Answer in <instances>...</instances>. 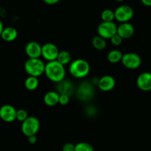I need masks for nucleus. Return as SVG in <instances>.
<instances>
[{
	"label": "nucleus",
	"instance_id": "1",
	"mask_svg": "<svg viewBox=\"0 0 151 151\" xmlns=\"http://www.w3.org/2000/svg\"><path fill=\"white\" fill-rule=\"evenodd\" d=\"M45 74L49 80L59 83L65 79L66 70L65 66L59 63L57 60L52 61L45 64Z\"/></svg>",
	"mask_w": 151,
	"mask_h": 151
},
{
	"label": "nucleus",
	"instance_id": "2",
	"mask_svg": "<svg viewBox=\"0 0 151 151\" xmlns=\"http://www.w3.org/2000/svg\"><path fill=\"white\" fill-rule=\"evenodd\" d=\"M91 71V66L88 61L83 59H77L70 62L69 72L73 77L83 79L86 77Z\"/></svg>",
	"mask_w": 151,
	"mask_h": 151
},
{
	"label": "nucleus",
	"instance_id": "3",
	"mask_svg": "<svg viewBox=\"0 0 151 151\" xmlns=\"http://www.w3.org/2000/svg\"><path fill=\"white\" fill-rule=\"evenodd\" d=\"M24 68L25 72L29 76L38 78L45 73V64L40 58H37V59H29L28 58V59L24 63Z\"/></svg>",
	"mask_w": 151,
	"mask_h": 151
},
{
	"label": "nucleus",
	"instance_id": "4",
	"mask_svg": "<svg viewBox=\"0 0 151 151\" xmlns=\"http://www.w3.org/2000/svg\"><path fill=\"white\" fill-rule=\"evenodd\" d=\"M40 128V122L35 116H28L27 119L22 123V132L27 137L36 135Z\"/></svg>",
	"mask_w": 151,
	"mask_h": 151
},
{
	"label": "nucleus",
	"instance_id": "5",
	"mask_svg": "<svg viewBox=\"0 0 151 151\" xmlns=\"http://www.w3.org/2000/svg\"><path fill=\"white\" fill-rule=\"evenodd\" d=\"M117 27L116 24L113 22H102L97 27V33L104 40H110L117 33Z\"/></svg>",
	"mask_w": 151,
	"mask_h": 151
},
{
	"label": "nucleus",
	"instance_id": "6",
	"mask_svg": "<svg viewBox=\"0 0 151 151\" xmlns=\"http://www.w3.org/2000/svg\"><path fill=\"white\" fill-rule=\"evenodd\" d=\"M121 62L126 68L130 70L137 69L142 65V59L140 56L133 52L124 53Z\"/></svg>",
	"mask_w": 151,
	"mask_h": 151
},
{
	"label": "nucleus",
	"instance_id": "7",
	"mask_svg": "<svg viewBox=\"0 0 151 151\" xmlns=\"http://www.w3.org/2000/svg\"><path fill=\"white\" fill-rule=\"evenodd\" d=\"M115 19L119 22H129L133 17V10L130 6L123 5L118 7L114 11Z\"/></svg>",
	"mask_w": 151,
	"mask_h": 151
},
{
	"label": "nucleus",
	"instance_id": "8",
	"mask_svg": "<svg viewBox=\"0 0 151 151\" xmlns=\"http://www.w3.org/2000/svg\"><path fill=\"white\" fill-rule=\"evenodd\" d=\"M94 93V88L89 82H84L79 85L77 89V96L80 100L87 101L91 99Z\"/></svg>",
	"mask_w": 151,
	"mask_h": 151
},
{
	"label": "nucleus",
	"instance_id": "9",
	"mask_svg": "<svg viewBox=\"0 0 151 151\" xmlns=\"http://www.w3.org/2000/svg\"><path fill=\"white\" fill-rule=\"evenodd\" d=\"M59 53L58 47L53 43H46L42 46V56L47 62L56 60Z\"/></svg>",
	"mask_w": 151,
	"mask_h": 151
},
{
	"label": "nucleus",
	"instance_id": "10",
	"mask_svg": "<svg viewBox=\"0 0 151 151\" xmlns=\"http://www.w3.org/2000/svg\"><path fill=\"white\" fill-rule=\"evenodd\" d=\"M17 110L11 104H4L0 107V119L5 122H12L17 119Z\"/></svg>",
	"mask_w": 151,
	"mask_h": 151
},
{
	"label": "nucleus",
	"instance_id": "11",
	"mask_svg": "<svg viewBox=\"0 0 151 151\" xmlns=\"http://www.w3.org/2000/svg\"><path fill=\"white\" fill-rule=\"evenodd\" d=\"M136 85L141 91H151V73L144 72L139 74L136 79Z\"/></svg>",
	"mask_w": 151,
	"mask_h": 151
},
{
	"label": "nucleus",
	"instance_id": "12",
	"mask_svg": "<svg viewBox=\"0 0 151 151\" xmlns=\"http://www.w3.org/2000/svg\"><path fill=\"white\" fill-rule=\"evenodd\" d=\"M24 50L29 59H37L42 56V45L36 42H29L26 45Z\"/></svg>",
	"mask_w": 151,
	"mask_h": 151
},
{
	"label": "nucleus",
	"instance_id": "13",
	"mask_svg": "<svg viewBox=\"0 0 151 151\" xmlns=\"http://www.w3.org/2000/svg\"><path fill=\"white\" fill-rule=\"evenodd\" d=\"M98 88L104 92H108L112 91L116 85L115 79L110 75L103 76L97 82Z\"/></svg>",
	"mask_w": 151,
	"mask_h": 151
},
{
	"label": "nucleus",
	"instance_id": "14",
	"mask_svg": "<svg viewBox=\"0 0 151 151\" xmlns=\"http://www.w3.org/2000/svg\"><path fill=\"white\" fill-rule=\"evenodd\" d=\"M135 28L133 24L130 22L121 23L117 27V34L119 35L123 40H127L133 36Z\"/></svg>",
	"mask_w": 151,
	"mask_h": 151
},
{
	"label": "nucleus",
	"instance_id": "15",
	"mask_svg": "<svg viewBox=\"0 0 151 151\" xmlns=\"http://www.w3.org/2000/svg\"><path fill=\"white\" fill-rule=\"evenodd\" d=\"M73 91L74 87L70 81L64 79L57 83V92L59 94H65L70 96L73 93Z\"/></svg>",
	"mask_w": 151,
	"mask_h": 151
},
{
	"label": "nucleus",
	"instance_id": "16",
	"mask_svg": "<svg viewBox=\"0 0 151 151\" xmlns=\"http://www.w3.org/2000/svg\"><path fill=\"white\" fill-rule=\"evenodd\" d=\"M0 36L5 42H11L17 40V36H18V31L17 29L13 27H4L2 34Z\"/></svg>",
	"mask_w": 151,
	"mask_h": 151
},
{
	"label": "nucleus",
	"instance_id": "17",
	"mask_svg": "<svg viewBox=\"0 0 151 151\" xmlns=\"http://www.w3.org/2000/svg\"><path fill=\"white\" fill-rule=\"evenodd\" d=\"M59 93L57 91H49L44 96V102L49 107H53L59 104Z\"/></svg>",
	"mask_w": 151,
	"mask_h": 151
},
{
	"label": "nucleus",
	"instance_id": "18",
	"mask_svg": "<svg viewBox=\"0 0 151 151\" xmlns=\"http://www.w3.org/2000/svg\"><path fill=\"white\" fill-rule=\"evenodd\" d=\"M123 53L121 50H112L107 53V60L109 62L113 64L118 63V62H121L122 59Z\"/></svg>",
	"mask_w": 151,
	"mask_h": 151
},
{
	"label": "nucleus",
	"instance_id": "19",
	"mask_svg": "<svg viewBox=\"0 0 151 151\" xmlns=\"http://www.w3.org/2000/svg\"><path fill=\"white\" fill-rule=\"evenodd\" d=\"M92 45L97 50H104L107 47L106 40H104V38L101 37L99 35L98 36H94L92 40Z\"/></svg>",
	"mask_w": 151,
	"mask_h": 151
},
{
	"label": "nucleus",
	"instance_id": "20",
	"mask_svg": "<svg viewBox=\"0 0 151 151\" xmlns=\"http://www.w3.org/2000/svg\"><path fill=\"white\" fill-rule=\"evenodd\" d=\"M39 79L37 77L29 76L24 81V87L28 91H34L39 86Z\"/></svg>",
	"mask_w": 151,
	"mask_h": 151
},
{
	"label": "nucleus",
	"instance_id": "21",
	"mask_svg": "<svg viewBox=\"0 0 151 151\" xmlns=\"http://www.w3.org/2000/svg\"><path fill=\"white\" fill-rule=\"evenodd\" d=\"M56 60L62 65L65 66L71 62V54L68 50H61L58 54Z\"/></svg>",
	"mask_w": 151,
	"mask_h": 151
},
{
	"label": "nucleus",
	"instance_id": "22",
	"mask_svg": "<svg viewBox=\"0 0 151 151\" xmlns=\"http://www.w3.org/2000/svg\"><path fill=\"white\" fill-rule=\"evenodd\" d=\"M101 19L102 22H113L115 19L114 11L110 9H105L101 12Z\"/></svg>",
	"mask_w": 151,
	"mask_h": 151
},
{
	"label": "nucleus",
	"instance_id": "23",
	"mask_svg": "<svg viewBox=\"0 0 151 151\" xmlns=\"http://www.w3.org/2000/svg\"><path fill=\"white\" fill-rule=\"evenodd\" d=\"M75 151H94V149L91 144L82 142L75 145Z\"/></svg>",
	"mask_w": 151,
	"mask_h": 151
},
{
	"label": "nucleus",
	"instance_id": "24",
	"mask_svg": "<svg viewBox=\"0 0 151 151\" xmlns=\"http://www.w3.org/2000/svg\"><path fill=\"white\" fill-rule=\"evenodd\" d=\"M28 113L24 109H19L17 110V120L18 121L23 122L24 120L28 118Z\"/></svg>",
	"mask_w": 151,
	"mask_h": 151
},
{
	"label": "nucleus",
	"instance_id": "25",
	"mask_svg": "<svg viewBox=\"0 0 151 151\" xmlns=\"http://www.w3.org/2000/svg\"><path fill=\"white\" fill-rule=\"evenodd\" d=\"M110 42H111L112 44L115 46H119L120 45H122L123 42V39L119 36V34H115L114 36H112L110 39Z\"/></svg>",
	"mask_w": 151,
	"mask_h": 151
},
{
	"label": "nucleus",
	"instance_id": "26",
	"mask_svg": "<svg viewBox=\"0 0 151 151\" xmlns=\"http://www.w3.org/2000/svg\"><path fill=\"white\" fill-rule=\"evenodd\" d=\"M70 101V96L65 94H59V104L62 106L67 105L69 103Z\"/></svg>",
	"mask_w": 151,
	"mask_h": 151
},
{
	"label": "nucleus",
	"instance_id": "27",
	"mask_svg": "<svg viewBox=\"0 0 151 151\" xmlns=\"http://www.w3.org/2000/svg\"><path fill=\"white\" fill-rule=\"evenodd\" d=\"M62 151H75V145L70 142L65 143L62 146Z\"/></svg>",
	"mask_w": 151,
	"mask_h": 151
},
{
	"label": "nucleus",
	"instance_id": "28",
	"mask_svg": "<svg viewBox=\"0 0 151 151\" xmlns=\"http://www.w3.org/2000/svg\"><path fill=\"white\" fill-rule=\"evenodd\" d=\"M27 140H28V142L30 144H36V142H37V138H36V135H33V136H30L27 137Z\"/></svg>",
	"mask_w": 151,
	"mask_h": 151
},
{
	"label": "nucleus",
	"instance_id": "29",
	"mask_svg": "<svg viewBox=\"0 0 151 151\" xmlns=\"http://www.w3.org/2000/svg\"><path fill=\"white\" fill-rule=\"evenodd\" d=\"M43 1H44L45 3H46L47 5H56L58 2H60V0H43Z\"/></svg>",
	"mask_w": 151,
	"mask_h": 151
},
{
	"label": "nucleus",
	"instance_id": "30",
	"mask_svg": "<svg viewBox=\"0 0 151 151\" xmlns=\"http://www.w3.org/2000/svg\"><path fill=\"white\" fill-rule=\"evenodd\" d=\"M142 3L147 7H151V0H141Z\"/></svg>",
	"mask_w": 151,
	"mask_h": 151
},
{
	"label": "nucleus",
	"instance_id": "31",
	"mask_svg": "<svg viewBox=\"0 0 151 151\" xmlns=\"http://www.w3.org/2000/svg\"><path fill=\"white\" fill-rule=\"evenodd\" d=\"M3 29H4L3 24H2V22L1 21V19H0V36H1V34H2V30H3Z\"/></svg>",
	"mask_w": 151,
	"mask_h": 151
},
{
	"label": "nucleus",
	"instance_id": "32",
	"mask_svg": "<svg viewBox=\"0 0 151 151\" xmlns=\"http://www.w3.org/2000/svg\"><path fill=\"white\" fill-rule=\"evenodd\" d=\"M115 1H116V2H123L124 0H115Z\"/></svg>",
	"mask_w": 151,
	"mask_h": 151
}]
</instances>
